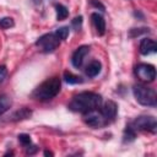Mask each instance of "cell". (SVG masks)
<instances>
[{"mask_svg": "<svg viewBox=\"0 0 157 157\" xmlns=\"http://www.w3.org/2000/svg\"><path fill=\"white\" fill-rule=\"evenodd\" d=\"M131 126L135 129V130H145V131H151V132H156V129H157V121L151 115H140L137 117Z\"/></svg>", "mask_w": 157, "mask_h": 157, "instance_id": "5b68a950", "label": "cell"}, {"mask_svg": "<svg viewBox=\"0 0 157 157\" xmlns=\"http://www.w3.org/2000/svg\"><path fill=\"white\" fill-rule=\"evenodd\" d=\"M117 112H118V105L113 101H107L101 108V113L107 119V121L114 120V118L117 117Z\"/></svg>", "mask_w": 157, "mask_h": 157, "instance_id": "9c48e42d", "label": "cell"}, {"mask_svg": "<svg viewBox=\"0 0 157 157\" xmlns=\"http://www.w3.org/2000/svg\"><path fill=\"white\" fill-rule=\"evenodd\" d=\"M91 18H92V22L94 25L97 34L98 36H103L105 33V21H104V18L98 12H93L91 15Z\"/></svg>", "mask_w": 157, "mask_h": 157, "instance_id": "8fae6325", "label": "cell"}, {"mask_svg": "<svg viewBox=\"0 0 157 157\" xmlns=\"http://www.w3.org/2000/svg\"><path fill=\"white\" fill-rule=\"evenodd\" d=\"M83 121L87 125L92 126V128H101V126H104L108 123L107 119L101 113V110H97V109L83 113Z\"/></svg>", "mask_w": 157, "mask_h": 157, "instance_id": "52a82bcc", "label": "cell"}, {"mask_svg": "<svg viewBox=\"0 0 157 157\" xmlns=\"http://www.w3.org/2000/svg\"><path fill=\"white\" fill-rule=\"evenodd\" d=\"M61 88V81L59 77H50L48 80H45L43 83H40L34 92L32 93V96L36 99L39 101H49L52 98H54Z\"/></svg>", "mask_w": 157, "mask_h": 157, "instance_id": "7a4b0ae2", "label": "cell"}, {"mask_svg": "<svg viewBox=\"0 0 157 157\" xmlns=\"http://www.w3.org/2000/svg\"><path fill=\"white\" fill-rule=\"evenodd\" d=\"M157 52V44L151 38H144L140 42V53L142 55H150Z\"/></svg>", "mask_w": 157, "mask_h": 157, "instance_id": "30bf717a", "label": "cell"}, {"mask_svg": "<svg viewBox=\"0 0 157 157\" xmlns=\"http://www.w3.org/2000/svg\"><path fill=\"white\" fill-rule=\"evenodd\" d=\"M147 32H150L148 28H132V29H130L129 36L130 37H136V36H140L141 33H147Z\"/></svg>", "mask_w": 157, "mask_h": 157, "instance_id": "44dd1931", "label": "cell"}, {"mask_svg": "<svg viewBox=\"0 0 157 157\" xmlns=\"http://www.w3.org/2000/svg\"><path fill=\"white\" fill-rule=\"evenodd\" d=\"M91 2H92V5H93V6H96V7H99L102 11H104V6H103V5H102V4H101L98 0H92Z\"/></svg>", "mask_w": 157, "mask_h": 157, "instance_id": "cb8c5ba5", "label": "cell"}, {"mask_svg": "<svg viewBox=\"0 0 157 157\" xmlns=\"http://www.w3.org/2000/svg\"><path fill=\"white\" fill-rule=\"evenodd\" d=\"M15 26V22L11 17H2L0 20V27L6 29V28H10V27H13Z\"/></svg>", "mask_w": 157, "mask_h": 157, "instance_id": "d6986e66", "label": "cell"}, {"mask_svg": "<svg viewBox=\"0 0 157 157\" xmlns=\"http://www.w3.org/2000/svg\"><path fill=\"white\" fill-rule=\"evenodd\" d=\"M135 74L142 82H152L156 78V69L151 64H139L135 67Z\"/></svg>", "mask_w": 157, "mask_h": 157, "instance_id": "8992f818", "label": "cell"}, {"mask_svg": "<svg viewBox=\"0 0 157 157\" xmlns=\"http://www.w3.org/2000/svg\"><path fill=\"white\" fill-rule=\"evenodd\" d=\"M88 53H90V47L88 45H81V47H78L74 52V54H72V58H71L72 65L75 67H77V69L81 67L82 64H83V60H85V58H86V55Z\"/></svg>", "mask_w": 157, "mask_h": 157, "instance_id": "ba28073f", "label": "cell"}, {"mask_svg": "<svg viewBox=\"0 0 157 157\" xmlns=\"http://www.w3.org/2000/svg\"><path fill=\"white\" fill-rule=\"evenodd\" d=\"M11 104H12V101L7 94H0V115L7 112Z\"/></svg>", "mask_w": 157, "mask_h": 157, "instance_id": "5bb4252c", "label": "cell"}, {"mask_svg": "<svg viewBox=\"0 0 157 157\" xmlns=\"http://www.w3.org/2000/svg\"><path fill=\"white\" fill-rule=\"evenodd\" d=\"M134 96L136 98V101L142 104V105H147V107H155L157 103V94L156 91L151 87H147L145 85H135L132 88Z\"/></svg>", "mask_w": 157, "mask_h": 157, "instance_id": "3957f363", "label": "cell"}, {"mask_svg": "<svg viewBox=\"0 0 157 157\" xmlns=\"http://www.w3.org/2000/svg\"><path fill=\"white\" fill-rule=\"evenodd\" d=\"M71 25L75 29H80L81 28V25H82V16H76L72 21H71Z\"/></svg>", "mask_w": 157, "mask_h": 157, "instance_id": "7402d4cb", "label": "cell"}, {"mask_svg": "<svg viewBox=\"0 0 157 157\" xmlns=\"http://www.w3.org/2000/svg\"><path fill=\"white\" fill-rule=\"evenodd\" d=\"M55 11H56V20L58 21H63L69 16V10L61 4L55 5Z\"/></svg>", "mask_w": 157, "mask_h": 157, "instance_id": "9a60e30c", "label": "cell"}, {"mask_svg": "<svg viewBox=\"0 0 157 157\" xmlns=\"http://www.w3.org/2000/svg\"><path fill=\"white\" fill-rule=\"evenodd\" d=\"M44 155H45V156H53V152H50V151L47 150V151H44Z\"/></svg>", "mask_w": 157, "mask_h": 157, "instance_id": "484cf974", "label": "cell"}, {"mask_svg": "<svg viewBox=\"0 0 157 157\" xmlns=\"http://www.w3.org/2000/svg\"><path fill=\"white\" fill-rule=\"evenodd\" d=\"M101 69H102V65L98 60H93L91 61L87 67H86V75L88 77H96L99 72H101Z\"/></svg>", "mask_w": 157, "mask_h": 157, "instance_id": "7c38bea8", "label": "cell"}, {"mask_svg": "<svg viewBox=\"0 0 157 157\" xmlns=\"http://www.w3.org/2000/svg\"><path fill=\"white\" fill-rule=\"evenodd\" d=\"M102 104V97L94 92H81L72 97L69 103V108L74 112L87 113L93 109H98Z\"/></svg>", "mask_w": 157, "mask_h": 157, "instance_id": "6da1fadb", "label": "cell"}, {"mask_svg": "<svg viewBox=\"0 0 157 157\" xmlns=\"http://www.w3.org/2000/svg\"><path fill=\"white\" fill-rule=\"evenodd\" d=\"M32 115V110L28 108H21L20 110H16L12 115H11V120L13 121H18V120H23V119H28Z\"/></svg>", "mask_w": 157, "mask_h": 157, "instance_id": "4fadbf2b", "label": "cell"}, {"mask_svg": "<svg viewBox=\"0 0 157 157\" xmlns=\"http://www.w3.org/2000/svg\"><path fill=\"white\" fill-rule=\"evenodd\" d=\"M36 45L39 47L44 53H52L60 45V39L54 33H47L38 38Z\"/></svg>", "mask_w": 157, "mask_h": 157, "instance_id": "277c9868", "label": "cell"}, {"mask_svg": "<svg viewBox=\"0 0 157 157\" xmlns=\"http://www.w3.org/2000/svg\"><path fill=\"white\" fill-rule=\"evenodd\" d=\"M37 151V146H28V148H27V153H29V155H33L34 152Z\"/></svg>", "mask_w": 157, "mask_h": 157, "instance_id": "d4e9b609", "label": "cell"}, {"mask_svg": "<svg viewBox=\"0 0 157 157\" xmlns=\"http://www.w3.org/2000/svg\"><path fill=\"white\" fill-rule=\"evenodd\" d=\"M54 34H55L59 39L65 40V39L69 37V27H60V28H58V29L55 31Z\"/></svg>", "mask_w": 157, "mask_h": 157, "instance_id": "ac0fdd59", "label": "cell"}, {"mask_svg": "<svg viewBox=\"0 0 157 157\" xmlns=\"http://www.w3.org/2000/svg\"><path fill=\"white\" fill-rule=\"evenodd\" d=\"M6 75H7V69H6V66H5V65H0V83L5 80Z\"/></svg>", "mask_w": 157, "mask_h": 157, "instance_id": "603a6c76", "label": "cell"}, {"mask_svg": "<svg viewBox=\"0 0 157 157\" xmlns=\"http://www.w3.org/2000/svg\"><path fill=\"white\" fill-rule=\"evenodd\" d=\"M18 141H20V144L22 145V146H25V147H28V146H31V136L28 135V134H20L18 135Z\"/></svg>", "mask_w": 157, "mask_h": 157, "instance_id": "ffe728a7", "label": "cell"}, {"mask_svg": "<svg viewBox=\"0 0 157 157\" xmlns=\"http://www.w3.org/2000/svg\"><path fill=\"white\" fill-rule=\"evenodd\" d=\"M123 140H124V142H131V141H134L135 140V137H136V132H135V129L131 126V125H129V126H126L125 128V130H124V135H123Z\"/></svg>", "mask_w": 157, "mask_h": 157, "instance_id": "e0dca14e", "label": "cell"}, {"mask_svg": "<svg viewBox=\"0 0 157 157\" xmlns=\"http://www.w3.org/2000/svg\"><path fill=\"white\" fill-rule=\"evenodd\" d=\"M64 80L70 83V85H77V83H81L82 82V78L77 75H74L72 72H69V71H65L64 72Z\"/></svg>", "mask_w": 157, "mask_h": 157, "instance_id": "2e32d148", "label": "cell"}]
</instances>
